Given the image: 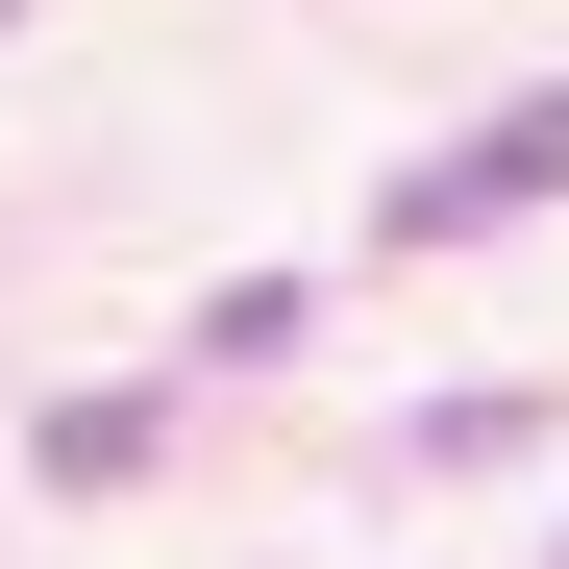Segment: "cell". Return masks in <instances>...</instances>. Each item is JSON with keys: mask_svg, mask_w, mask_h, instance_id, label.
Here are the masks:
<instances>
[{"mask_svg": "<svg viewBox=\"0 0 569 569\" xmlns=\"http://www.w3.org/2000/svg\"><path fill=\"white\" fill-rule=\"evenodd\" d=\"M520 199H569V100H520V124L421 149V173H397V248H470V223H520Z\"/></svg>", "mask_w": 569, "mask_h": 569, "instance_id": "1", "label": "cell"}]
</instances>
